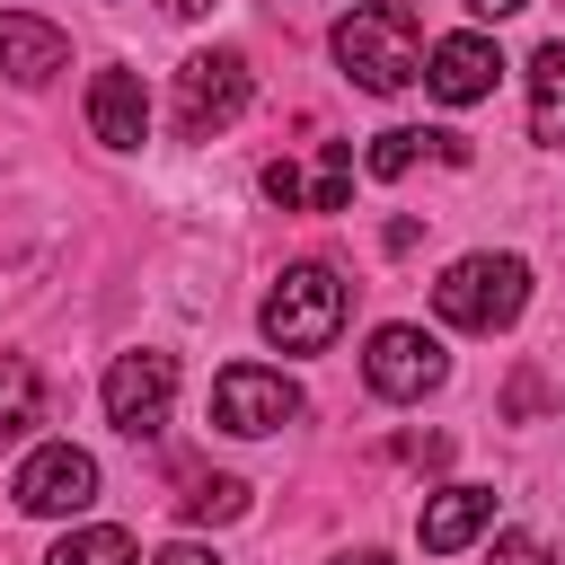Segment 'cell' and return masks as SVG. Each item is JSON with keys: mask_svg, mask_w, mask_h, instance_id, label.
Wrapping results in <instances>:
<instances>
[{"mask_svg": "<svg viewBox=\"0 0 565 565\" xmlns=\"http://www.w3.org/2000/svg\"><path fill=\"white\" fill-rule=\"evenodd\" d=\"M238 106H247V62H238V53H194V62H177V132H185V141L230 132Z\"/></svg>", "mask_w": 565, "mask_h": 565, "instance_id": "cell-4", "label": "cell"}, {"mask_svg": "<svg viewBox=\"0 0 565 565\" xmlns=\"http://www.w3.org/2000/svg\"><path fill=\"white\" fill-rule=\"evenodd\" d=\"M477 18H512V9H530V0H468Z\"/></svg>", "mask_w": 565, "mask_h": 565, "instance_id": "cell-22", "label": "cell"}, {"mask_svg": "<svg viewBox=\"0 0 565 565\" xmlns=\"http://www.w3.org/2000/svg\"><path fill=\"white\" fill-rule=\"evenodd\" d=\"M486 565H547V539L512 530V539H494V547H486Z\"/></svg>", "mask_w": 565, "mask_h": 565, "instance_id": "cell-19", "label": "cell"}, {"mask_svg": "<svg viewBox=\"0 0 565 565\" xmlns=\"http://www.w3.org/2000/svg\"><path fill=\"white\" fill-rule=\"evenodd\" d=\"M353 203V141H327L318 150V185H309V212H344Z\"/></svg>", "mask_w": 565, "mask_h": 565, "instance_id": "cell-16", "label": "cell"}, {"mask_svg": "<svg viewBox=\"0 0 565 565\" xmlns=\"http://www.w3.org/2000/svg\"><path fill=\"white\" fill-rule=\"evenodd\" d=\"M62 62H71V35H62V26H44V18H26V9L0 18V71H9V79L44 88Z\"/></svg>", "mask_w": 565, "mask_h": 565, "instance_id": "cell-12", "label": "cell"}, {"mask_svg": "<svg viewBox=\"0 0 565 565\" xmlns=\"http://www.w3.org/2000/svg\"><path fill=\"white\" fill-rule=\"evenodd\" d=\"M539 406H547V380H539V371H521V380L503 388V415L521 424V415H539Z\"/></svg>", "mask_w": 565, "mask_h": 565, "instance_id": "cell-20", "label": "cell"}, {"mask_svg": "<svg viewBox=\"0 0 565 565\" xmlns=\"http://www.w3.org/2000/svg\"><path fill=\"white\" fill-rule=\"evenodd\" d=\"M521 300H530V265H521V256H459V265L433 282V309H441L450 327H468V335L512 327Z\"/></svg>", "mask_w": 565, "mask_h": 565, "instance_id": "cell-2", "label": "cell"}, {"mask_svg": "<svg viewBox=\"0 0 565 565\" xmlns=\"http://www.w3.org/2000/svg\"><path fill=\"white\" fill-rule=\"evenodd\" d=\"M530 132L565 150V44H539L530 62Z\"/></svg>", "mask_w": 565, "mask_h": 565, "instance_id": "cell-13", "label": "cell"}, {"mask_svg": "<svg viewBox=\"0 0 565 565\" xmlns=\"http://www.w3.org/2000/svg\"><path fill=\"white\" fill-rule=\"evenodd\" d=\"M88 132H97L106 150H141V132H150V97H141L132 71H97V79H88Z\"/></svg>", "mask_w": 565, "mask_h": 565, "instance_id": "cell-10", "label": "cell"}, {"mask_svg": "<svg viewBox=\"0 0 565 565\" xmlns=\"http://www.w3.org/2000/svg\"><path fill=\"white\" fill-rule=\"evenodd\" d=\"M494 71H503V53H494L486 35H441L433 62H424V88H433L441 106H477V97L494 88Z\"/></svg>", "mask_w": 565, "mask_h": 565, "instance_id": "cell-9", "label": "cell"}, {"mask_svg": "<svg viewBox=\"0 0 565 565\" xmlns=\"http://www.w3.org/2000/svg\"><path fill=\"white\" fill-rule=\"evenodd\" d=\"M344 565H388V556H344Z\"/></svg>", "mask_w": 565, "mask_h": 565, "instance_id": "cell-25", "label": "cell"}, {"mask_svg": "<svg viewBox=\"0 0 565 565\" xmlns=\"http://www.w3.org/2000/svg\"><path fill=\"white\" fill-rule=\"evenodd\" d=\"M344 327V274L335 265H282V282L265 291V335L282 353H327Z\"/></svg>", "mask_w": 565, "mask_h": 565, "instance_id": "cell-3", "label": "cell"}, {"mask_svg": "<svg viewBox=\"0 0 565 565\" xmlns=\"http://www.w3.org/2000/svg\"><path fill=\"white\" fill-rule=\"evenodd\" d=\"M44 565H132V539L124 530H71Z\"/></svg>", "mask_w": 565, "mask_h": 565, "instance_id": "cell-17", "label": "cell"}, {"mask_svg": "<svg viewBox=\"0 0 565 565\" xmlns=\"http://www.w3.org/2000/svg\"><path fill=\"white\" fill-rule=\"evenodd\" d=\"M9 494H18V512H35V521H71V512L97 503V459L71 450V441H44V450L18 468Z\"/></svg>", "mask_w": 565, "mask_h": 565, "instance_id": "cell-7", "label": "cell"}, {"mask_svg": "<svg viewBox=\"0 0 565 565\" xmlns=\"http://www.w3.org/2000/svg\"><path fill=\"white\" fill-rule=\"evenodd\" d=\"M35 415H44V380H35V362H26V353H0V441L26 433Z\"/></svg>", "mask_w": 565, "mask_h": 565, "instance_id": "cell-14", "label": "cell"}, {"mask_svg": "<svg viewBox=\"0 0 565 565\" xmlns=\"http://www.w3.org/2000/svg\"><path fill=\"white\" fill-rule=\"evenodd\" d=\"M168 9H177V18H203V9H212V0H168Z\"/></svg>", "mask_w": 565, "mask_h": 565, "instance_id": "cell-24", "label": "cell"}, {"mask_svg": "<svg viewBox=\"0 0 565 565\" xmlns=\"http://www.w3.org/2000/svg\"><path fill=\"white\" fill-rule=\"evenodd\" d=\"M486 521H494V486H441V494L424 503L415 539H424V556H450V547H468Z\"/></svg>", "mask_w": 565, "mask_h": 565, "instance_id": "cell-11", "label": "cell"}, {"mask_svg": "<svg viewBox=\"0 0 565 565\" xmlns=\"http://www.w3.org/2000/svg\"><path fill=\"white\" fill-rule=\"evenodd\" d=\"M168 397H177V353H115L106 371V424L150 441L168 424Z\"/></svg>", "mask_w": 565, "mask_h": 565, "instance_id": "cell-6", "label": "cell"}, {"mask_svg": "<svg viewBox=\"0 0 565 565\" xmlns=\"http://www.w3.org/2000/svg\"><path fill=\"white\" fill-rule=\"evenodd\" d=\"M177 512H185V521H238V512H247V486H238V477H194V486L177 494Z\"/></svg>", "mask_w": 565, "mask_h": 565, "instance_id": "cell-15", "label": "cell"}, {"mask_svg": "<svg viewBox=\"0 0 565 565\" xmlns=\"http://www.w3.org/2000/svg\"><path fill=\"white\" fill-rule=\"evenodd\" d=\"M362 380L380 397H424V388H441V344L424 327H380L371 353H362Z\"/></svg>", "mask_w": 565, "mask_h": 565, "instance_id": "cell-8", "label": "cell"}, {"mask_svg": "<svg viewBox=\"0 0 565 565\" xmlns=\"http://www.w3.org/2000/svg\"><path fill=\"white\" fill-rule=\"evenodd\" d=\"M291 415H300V388H291L282 371L230 362V371L212 380V424H221V433H238V441H256V433H282Z\"/></svg>", "mask_w": 565, "mask_h": 565, "instance_id": "cell-5", "label": "cell"}, {"mask_svg": "<svg viewBox=\"0 0 565 565\" xmlns=\"http://www.w3.org/2000/svg\"><path fill=\"white\" fill-rule=\"evenodd\" d=\"M335 62H344L371 97H388V88L424 79V35H415V9H397V0L353 9V18L335 26Z\"/></svg>", "mask_w": 565, "mask_h": 565, "instance_id": "cell-1", "label": "cell"}, {"mask_svg": "<svg viewBox=\"0 0 565 565\" xmlns=\"http://www.w3.org/2000/svg\"><path fill=\"white\" fill-rule=\"evenodd\" d=\"M424 141H433V132H380V141H371V177H406Z\"/></svg>", "mask_w": 565, "mask_h": 565, "instance_id": "cell-18", "label": "cell"}, {"mask_svg": "<svg viewBox=\"0 0 565 565\" xmlns=\"http://www.w3.org/2000/svg\"><path fill=\"white\" fill-rule=\"evenodd\" d=\"M265 194H274L282 212H291V203H309V185H300V168H291V159H274V168H265Z\"/></svg>", "mask_w": 565, "mask_h": 565, "instance_id": "cell-21", "label": "cell"}, {"mask_svg": "<svg viewBox=\"0 0 565 565\" xmlns=\"http://www.w3.org/2000/svg\"><path fill=\"white\" fill-rule=\"evenodd\" d=\"M159 565H221V556H203V547H168Z\"/></svg>", "mask_w": 565, "mask_h": 565, "instance_id": "cell-23", "label": "cell"}]
</instances>
